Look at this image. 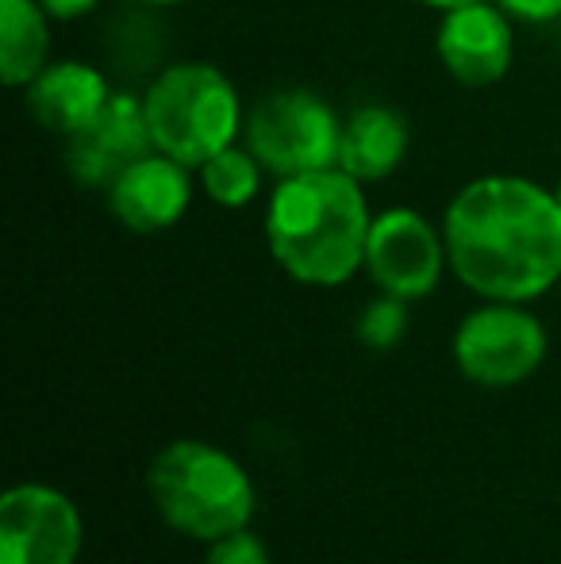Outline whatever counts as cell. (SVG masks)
Segmentation results:
<instances>
[{
    "label": "cell",
    "instance_id": "cell-16",
    "mask_svg": "<svg viewBox=\"0 0 561 564\" xmlns=\"http://www.w3.org/2000/svg\"><path fill=\"white\" fill-rule=\"evenodd\" d=\"M354 335H358L362 346H369V349H392L408 335V304L381 292V296L369 300V304L358 312Z\"/></svg>",
    "mask_w": 561,
    "mask_h": 564
},
{
    "label": "cell",
    "instance_id": "cell-12",
    "mask_svg": "<svg viewBox=\"0 0 561 564\" xmlns=\"http://www.w3.org/2000/svg\"><path fill=\"white\" fill-rule=\"evenodd\" d=\"M112 100L108 77L97 66L77 58L51 62L35 82L28 85V108L51 134L74 139L93 123Z\"/></svg>",
    "mask_w": 561,
    "mask_h": 564
},
{
    "label": "cell",
    "instance_id": "cell-19",
    "mask_svg": "<svg viewBox=\"0 0 561 564\" xmlns=\"http://www.w3.org/2000/svg\"><path fill=\"white\" fill-rule=\"evenodd\" d=\"M39 4L51 12V20H82V15H89L100 0H39Z\"/></svg>",
    "mask_w": 561,
    "mask_h": 564
},
{
    "label": "cell",
    "instance_id": "cell-1",
    "mask_svg": "<svg viewBox=\"0 0 561 564\" xmlns=\"http://www.w3.org/2000/svg\"><path fill=\"white\" fill-rule=\"evenodd\" d=\"M450 273L481 300L531 304L561 281V204L516 173H488L454 193L442 216Z\"/></svg>",
    "mask_w": 561,
    "mask_h": 564
},
{
    "label": "cell",
    "instance_id": "cell-22",
    "mask_svg": "<svg viewBox=\"0 0 561 564\" xmlns=\"http://www.w3.org/2000/svg\"><path fill=\"white\" fill-rule=\"evenodd\" d=\"M554 196H558V204H561V185H558V188H554Z\"/></svg>",
    "mask_w": 561,
    "mask_h": 564
},
{
    "label": "cell",
    "instance_id": "cell-18",
    "mask_svg": "<svg viewBox=\"0 0 561 564\" xmlns=\"http://www.w3.org/2000/svg\"><path fill=\"white\" fill-rule=\"evenodd\" d=\"M493 4H500L511 20H524V23L561 20V0H493Z\"/></svg>",
    "mask_w": 561,
    "mask_h": 564
},
{
    "label": "cell",
    "instance_id": "cell-8",
    "mask_svg": "<svg viewBox=\"0 0 561 564\" xmlns=\"http://www.w3.org/2000/svg\"><path fill=\"white\" fill-rule=\"evenodd\" d=\"M377 292L404 304L423 300L439 289L442 269H450L446 238L416 208H389L374 216L366 238V265Z\"/></svg>",
    "mask_w": 561,
    "mask_h": 564
},
{
    "label": "cell",
    "instance_id": "cell-17",
    "mask_svg": "<svg viewBox=\"0 0 561 564\" xmlns=\"http://www.w3.org/2000/svg\"><path fill=\"white\" fill-rule=\"evenodd\" d=\"M201 564H273L266 542L255 530H235V534L219 538V542L204 545V561Z\"/></svg>",
    "mask_w": 561,
    "mask_h": 564
},
{
    "label": "cell",
    "instance_id": "cell-4",
    "mask_svg": "<svg viewBox=\"0 0 561 564\" xmlns=\"http://www.w3.org/2000/svg\"><path fill=\"white\" fill-rule=\"evenodd\" d=\"M154 150L201 170L242 134V100L224 69L212 62H173L158 69L142 93Z\"/></svg>",
    "mask_w": 561,
    "mask_h": 564
},
{
    "label": "cell",
    "instance_id": "cell-21",
    "mask_svg": "<svg viewBox=\"0 0 561 564\" xmlns=\"http://www.w3.org/2000/svg\"><path fill=\"white\" fill-rule=\"evenodd\" d=\"M147 8H173V4H185V0H139Z\"/></svg>",
    "mask_w": 561,
    "mask_h": 564
},
{
    "label": "cell",
    "instance_id": "cell-2",
    "mask_svg": "<svg viewBox=\"0 0 561 564\" xmlns=\"http://www.w3.org/2000/svg\"><path fill=\"white\" fill-rule=\"evenodd\" d=\"M369 224L362 181L331 165L278 181L266 208V246L292 281L338 289L366 265Z\"/></svg>",
    "mask_w": 561,
    "mask_h": 564
},
{
    "label": "cell",
    "instance_id": "cell-13",
    "mask_svg": "<svg viewBox=\"0 0 561 564\" xmlns=\"http://www.w3.org/2000/svg\"><path fill=\"white\" fill-rule=\"evenodd\" d=\"M408 154V119L389 105H358L343 119L338 170L362 185L385 181Z\"/></svg>",
    "mask_w": 561,
    "mask_h": 564
},
{
    "label": "cell",
    "instance_id": "cell-7",
    "mask_svg": "<svg viewBox=\"0 0 561 564\" xmlns=\"http://www.w3.org/2000/svg\"><path fill=\"white\" fill-rule=\"evenodd\" d=\"M85 522L62 488L23 480L0 496V564H77Z\"/></svg>",
    "mask_w": 561,
    "mask_h": 564
},
{
    "label": "cell",
    "instance_id": "cell-6",
    "mask_svg": "<svg viewBox=\"0 0 561 564\" xmlns=\"http://www.w3.org/2000/svg\"><path fill=\"white\" fill-rule=\"evenodd\" d=\"M450 354L470 384L504 392L531 380L547 361V327L527 304L485 300L457 323Z\"/></svg>",
    "mask_w": 561,
    "mask_h": 564
},
{
    "label": "cell",
    "instance_id": "cell-10",
    "mask_svg": "<svg viewBox=\"0 0 561 564\" xmlns=\"http://www.w3.org/2000/svg\"><path fill=\"white\" fill-rule=\"evenodd\" d=\"M108 212L136 235H158L181 224V216L193 204V177L188 165L177 158L150 150L116 173V181L105 188Z\"/></svg>",
    "mask_w": 561,
    "mask_h": 564
},
{
    "label": "cell",
    "instance_id": "cell-20",
    "mask_svg": "<svg viewBox=\"0 0 561 564\" xmlns=\"http://www.w3.org/2000/svg\"><path fill=\"white\" fill-rule=\"evenodd\" d=\"M412 4L434 8V12H450V8H462V4H473V0H412Z\"/></svg>",
    "mask_w": 561,
    "mask_h": 564
},
{
    "label": "cell",
    "instance_id": "cell-3",
    "mask_svg": "<svg viewBox=\"0 0 561 564\" xmlns=\"http://www.w3.org/2000/svg\"><path fill=\"white\" fill-rule=\"evenodd\" d=\"M147 496L173 534L204 545L247 530L258 507L247 465L204 438H177L158 449L147 468Z\"/></svg>",
    "mask_w": 561,
    "mask_h": 564
},
{
    "label": "cell",
    "instance_id": "cell-15",
    "mask_svg": "<svg viewBox=\"0 0 561 564\" xmlns=\"http://www.w3.org/2000/svg\"><path fill=\"white\" fill-rule=\"evenodd\" d=\"M262 162L250 154V147H227L216 158L201 165V188L212 204L219 208H247L258 193H262Z\"/></svg>",
    "mask_w": 561,
    "mask_h": 564
},
{
    "label": "cell",
    "instance_id": "cell-9",
    "mask_svg": "<svg viewBox=\"0 0 561 564\" xmlns=\"http://www.w3.org/2000/svg\"><path fill=\"white\" fill-rule=\"evenodd\" d=\"M439 62L457 85L465 89H488L511 69L516 58V31L511 15L493 0H473V4L442 12L439 35H434Z\"/></svg>",
    "mask_w": 561,
    "mask_h": 564
},
{
    "label": "cell",
    "instance_id": "cell-5",
    "mask_svg": "<svg viewBox=\"0 0 561 564\" xmlns=\"http://www.w3.org/2000/svg\"><path fill=\"white\" fill-rule=\"evenodd\" d=\"M250 154L270 177H300V173L338 165L343 119L312 89H273L258 97L242 123Z\"/></svg>",
    "mask_w": 561,
    "mask_h": 564
},
{
    "label": "cell",
    "instance_id": "cell-14",
    "mask_svg": "<svg viewBox=\"0 0 561 564\" xmlns=\"http://www.w3.org/2000/svg\"><path fill=\"white\" fill-rule=\"evenodd\" d=\"M51 66V12L39 0H0V77L28 89Z\"/></svg>",
    "mask_w": 561,
    "mask_h": 564
},
{
    "label": "cell",
    "instance_id": "cell-11",
    "mask_svg": "<svg viewBox=\"0 0 561 564\" xmlns=\"http://www.w3.org/2000/svg\"><path fill=\"white\" fill-rule=\"evenodd\" d=\"M66 142L69 173L89 188H108L123 165L154 150L142 97H131V93H112L105 112Z\"/></svg>",
    "mask_w": 561,
    "mask_h": 564
}]
</instances>
